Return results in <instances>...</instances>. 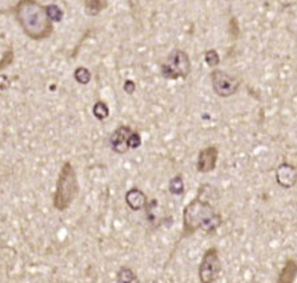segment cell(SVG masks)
<instances>
[{
    "label": "cell",
    "mask_w": 297,
    "mask_h": 283,
    "mask_svg": "<svg viewBox=\"0 0 297 283\" xmlns=\"http://www.w3.org/2000/svg\"><path fill=\"white\" fill-rule=\"evenodd\" d=\"M11 11L22 31L32 41L41 42L52 36L54 23L47 14L46 6L38 0H19Z\"/></svg>",
    "instance_id": "6da1fadb"
},
{
    "label": "cell",
    "mask_w": 297,
    "mask_h": 283,
    "mask_svg": "<svg viewBox=\"0 0 297 283\" xmlns=\"http://www.w3.org/2000/svg\"><path fill=\"white\" fill-rule=\"evenodd\" d=\"M224 224V217L215 206L200 196L187 204L183 209V232L182 237H190L198 231L205 234H215Z\"/></svg>",
    "instance_id": "7a4b0ae2"
},
{
    "label": "cell",
    "mask_w": 297,
    "mask_h": 283,
    "mask_svg": "<svg viewBox=\"0 0 297 283\" xmlns=\"http://www.w3.org/2000/svg\"><path fill=\"white\" fill-rule=\"evenodd\" d=\"M80 191L77 171L74 169L73 163L65 162L62 165L57 178L55 191L52 194V206L58 212H65L77 198Z\"/></svg>",
    "instance_id": "3957f363"
},
{
    "label": "cell",
    "mask_w": 297,
    "mask_h": 283,
    "mask_svg": "<svg viewBox=\"0 0 297 283\" xmlns=\"http://www.w3.org/2000/svg\"><path fill=\"white\" fill-rule=\"evenodd\" d=\"M191 73V61L189 54L182 49H174L161 65V76L167 80L189 77Z\"/></svg>",
    "instance_id": "277c9868"
},
{
    "label": "cell",
    "mask_w": 297,
    "mask_h": 283,
    "mask_svg": "<svg viewBox=\"0 0 297 283\" xmlns=\"http://www.w3.org/2000/svg\"><path fill=\"white\" fill-rule=\"evenodd\" d=\"M222 273V260H220L218 248H207L202 256L198 267V276L200 283H215Z\"/></svg>",
    "instance_id": "5b68a950"
},
{
    "label": "cell",
    "mask_w": 297,
    "mask_h": 283,
    "mask_svg": "<svg viewBox=\"0 0 297 283\" xmlns=\"http://www.w3.org/2000/svg\"><path fill=\"white\" fill-rule=\"evenodd\" d=\"M210 78H211V85H213V91L215 95L224 97V99L235 95L241 86V82L237 77L229 75L224 70H219V69H214L210 75Z\"/></svg>",
    "instance_id": "8992f818"
},
{
    "label": "cell",
    "mask_w": 297,
    "mask_h": 283,
    "mask_svg": "<svg viewBox=\"0 0 297 283\" xmlns=\"http://www.w3.org/2000/svg\"><path fill=\"white\" fill-rule=\"evenodd\" d=\"M133 130L131 126L126 124H121L116 128L115 131L109 136V146L112 149L113 152L119 154V155H124L129 151V139L133 134Z\"/></svg>",
    "instance_id": "52a82bcc"
},
{
    "label": "cell",
    "mask_w": 297,
    "mask_h": 283,
    "mask_svg": "<svg viewBox=\"0 0 297 283\" xmlns=\"http://www.w3.org/2000/svg\"><path fill=\"white\" fill-rule=\"evenodd\" d=\"M218 155H219V150H218L217 146H209V147L202 149L198 154L196 170L203 174L214 171L217 167Z\"/></svg>",
    "instance_id": "ba28073f"
},
{
    "label": "cell",
    "mask_w": 297,
    "mask_h": 283,
    "mask_svg": "<svg viewBox=\"0 0 297 283\" xmlns=\"http://www.w3.org/2000/svg\"><path fill=\"white\" fill-rule=\"evenodd\" d=\"M276 182L284 189L293 188L297 182V169L290 163L284 162L276 169Z\"/></svg>",
    "instance_id": "9c48e42d"
},
{
    "label": "cell",
    "mask_w": 297,
    "mask_h": 283,
    "mask_svg": "<svg viewBox=\"0 0 297 283\" xmlns=\"http://www.w3.org/2000/svg\"><path fill=\"white\" fill-rule=\"evenodd\" d=\"M125 202L131 210L140 212V210H145L147 209L150 200H148L147 194L141 189L135 186V188H131L125 193Z\"/></svg>",
    "instance_id": "30bf717a"
},
{
    "label": "cell",
    "mask_w": 297,
    "mask_h": 283,
    "mask_svg": "<svg viewBox=\"0 0 297 283\" xmlns=\"http://www.w3.org/2000/svg\"><path fill=\"white\" fill-rule=\"evenodd\" d=\"M297 278V260L293 258H289L285 260L283 269L280 270L277 275L276 283H294Z\"/></svg>",
    "instance_id": "8fae6325"
},
{
    "label": "cell",
    "mask_w": 297,
    "mask_h": 283,
    "mask_svg": "<svg viewBox=\"0 0 297 283\" xmlns=\"http://www.w3.org/2000/svg\"><path fill=\"white\" fill-rule=\"evenodd\" d=\"M116 282L117 283H140V278L136 271L129 266H121L116 274Z\"/></svg>",
    "instance_id": "7c38bea8"
},
{
    "label": "cell",
    "mask_w": 297,
    "mask_h": 283,
    "mask_svg": "<svg viewBox=\"0 0 297 283\" xmlns=\"http://www.w3.org/2000/svg\"><path fill=\"white\" fill-rule=\"evenodd\" d=\"M109 6V0H85V12L89 16H97Z\"/></svg>",
    "instance_id": "4fadbf2b"
},
{
    "label": "cell",
    "mask_w": 297,
    "mask_h": 283,
    "mask_svg": "<svg viewBox=\"0 0 297 283\" xmlns=\"http://www.w3.org/2000/svg\"><path fill=\"white\" fill-rule=\"evenodd\" d=\"M168 190L174 196H182L184 193V181H183L182 174H178L174 178H171L170 184H168Z\"/></svg>",
    "instance_id": "5bb4252c"
},
{
    "label": "cell",
    "mask_w": 297,
    "mask_h": 283,
    "mask_svg": "<svg viewBox=\"0 0 297 283\" xmlns=\"http://www.w3.org/2000/svg\"><path fill=\"white\" fill-rule=\"evenodd\" d=\"M95 117L97 120L104 121L105 119H108L109 117V107L106 105L105 101H97V103L93 105V110H91Z\"/></svg>",
    "instance_id": "9a60e30c"
},
{
    "label": "cell",
    "mask_w": 297,
    "mask_h": 283,
    "mask_svg": "<svg viewBox=\"0 0 297 283\" xmlns=\"http://www.w3.org/2000/svg\"><path fill=\"white\" fill-rule=\"evenodd\" d=\"M74 78H76V81H77L78 84L86 85L90 82L91 75H90V72L87 70L86 67L80 66L76 69V72H74Z\"/></svg>",
    "instance_id": "2e32d148"
},
{
    "label": "cell",
    "mask_w": 297,
    "mask_h": 283,
    "mask_svg": "<svg viewBox=\"0 0 297 283\" xmlns=\"http://www.w3.org/2000/svg\"><path fill=\"white\" fill-rule=\"evenodd\" d=\"M46 8H47V14H49L52 23H54V22H61V19H62L63 16V12L58 6H55V4H50V6H46Z\"/></svg>",
    "instance_id": "e0dca14e"
},
{
    "label": "cell",
    "mask_w": 297,
    "mask_h": 283,
    "mask_svg": "<svg viewBox=\"0 0 297 283\" xmlns=\"http://www.w3.org/2000/svg\"><path fill=\"white\" fill-rule=\"evenodd\" d=\"M205 61H206L209 66H217L219 64V56H218L215 50H207L206 54H205Z\"/></svg>",
    "instance_id": "ac0fdd59"
},
{
    "label": "cell",
    "mask_w": 297,
    "mask_h": 283,
    "mask_svg": "<svg viewBox=\"0 0 297 283\" xmlns=\"http://www.w3.org/2000/svg\"><path fill=\"white\" fill-rule=\"evenodd\" d=\"M140 146H141V136L137 131H133L132 136L129 139V149L131 150H136L139 149Z\"/></svg>",
    "instance_id": "d6986e66"
},
{
    "label": "cell",
    "mask_w": 297,
    "mask_h": 283,
    "mask_svg": "<svg viewBox=\"0 0 297 283\" xmlns=\"http://www.w3.org/2000/svg\"><path fill=\"white\" fill-rule=\"evenodd\" d=\"M122 89L125 91L128 95H133L135 93V91H136V84L132 81V80H126L125 82H124V86H122Z\"/></svg>",
    "instance_id": "ffe728a7"
}]
</instances>
